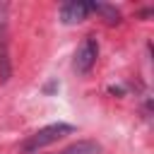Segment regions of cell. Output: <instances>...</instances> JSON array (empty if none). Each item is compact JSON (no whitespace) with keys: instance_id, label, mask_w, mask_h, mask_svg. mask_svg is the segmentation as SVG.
Segmentation results:
<instances>
[{"instance_id":"3957f363","label":"cell","mask_w":154,"mask_h":154,"mask_svg":"<svg viewBox=\"0 0 154 154\" xmlns=\"http://www.w3.org/2000/svg\"><path fill=\"white\" fill-rule=\"evenodd\" d=\"M96 58H99V43H96V38L94 36H84L82 43L77 46V53H75V70L79 75H87L94 67Z\"/></svg>"},{"instance_id":"277c9868","label":"cell","mask_w":154,"mask_h":154,"mask_svg":"<svg viewBox=\"0 0 154 154\" xmlns=\"http://www.w3.org/2000/svg\"><path fill=\"white\" fill-rule=\"evenodd\" d=\"M91 12L89 2H82V0H70L60 7V19L65 24H77L82 19H87V14Z\"/></svg>"},{"instance_id":"5b68a950","label":"cell","mask_w":154,"mask_h":154,"mask_svg":"<svg viewBox=\"0 0 154 154\" xmlns=\"http://www.w3.org/2000/svg\"><path fill=\"white\" fill-rule=\"evenodd\" d=\"M99 152H101V147L91 140H79V142L63 149V154H99Z\"/></svg>"},{"instance_id":"7a4b0ae2","label":"cell","mask_w":154,"mask_h":154,"mask_svg":"<svg viewBox=\"0 0 154 154\" xmlns=\"http://www.w3.org/2000/svg\"><path fill=\"white\" fill-rule=\"evenodd\" d=\"M12 60H10V41H7V5L0 2V82H10Z\"/></svg>"},{"instance_id":"6da1fadb","label":"cell","mask_w":154,"mask_h":154,"mask_svg":"<svg viewBox=\"0 0 154 154\" xmlns=\"http://www.w3.org/2000/svg\"><path fill=\"white\" fill-rule=\"evenodd\" d=\"M70 132H75V128H72L70 123H51V125L36 130L34 135H29V137L22 142V152H24V154H34V152H38V149L58 142L60 137H65V135H70Z\"/></svg>"},{"instance_id":"8992f818","label":"cell","mask_w":154,"mask_h":154,"mask_svg":"<svg viewBox=\"0 0 154 154\" xmlns=\"http://www.w3.org/2000/svg\"><path fill=\"white\" fill-rule=\"evenodd\" d=\"M89 7L94 10V12H99L108 24H116L118 19H120V12L116 10V7H111V5H101V2H89Z\"/></svg>"}]
</instances>
